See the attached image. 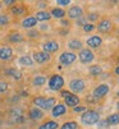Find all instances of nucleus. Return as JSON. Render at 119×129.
<instances>
[{
	"mask_svg": "<svg viewBox=\"0 0 119 129\" xmlns=\"http://www.w3.org/2000/svg\"><path fill=\"white\" fill-rule=\"evenodd\" d=\"M38 31H40V33H46V32H49L50 29H51V24L47 22V23H41V24H38L37 27H36Z\"/></svg>",
	"mask_w": 119,
	"mask_h": 129,
	"instance_id": "f704fd0d",
	"label": "nucleus"
},
{
	"mask_svg": "<svg viewBox=\"0 0 119 129\" xmlns=\"http://www.w3.org/2000/svg\"><path fill=\"white\" fill-rule=\"evenodd\" d=\"M96 126H97V129H109L110 128V125L108 124V121L105 119H100L99 123L96 124Z\"/></svg>",
	"mask_w": 119,
	"mask_h": 129,
	"instance_id": "58836bf2",
	"label": "nucleus"
},
{
	"mask_svg": "<svg viewBox=\"0 0 119 129\" xmlns=\"http://www.w3.org/2000/svg\"><path fill=\"white\" fill-rule=\"evenodd\" d=\"M87 110H88V107L86 105H78V106H76V107L72 109V111L74 114H83L85 111H87Z\"/></svg>",
	"mask_w": 119,
	"mask_h": 129,
	"instance_id": "c9c22d12",
	"label": "nucleus"
},
{
	"mask_svg": "<svg viewBox=\"0 0 119 129\" xmlns=\"http://www.w3.org/2000/svg\"><path fill=\"white\" fill-rule=\"evenodd\" d=\"M86 23H87V21H86V17H85V15H83V17H81L79 19H77V21H76V26H77V27H81V28H82Z\"/></svg>",
	"mask_w": 119,
	"mask_h": 129,
	"instance_id": "a19ab883",
	"label": "nucleus"
},
{
	"mask_svg": "<svg viewBox=\"0 0 119 129\" xmlns=\"http://www.w3.org/2000/svg\"><path fill=\"white\" fill-rule=\"evenodd\" d=\"M32 4H35V8L37 9L36 12L38 10H47L49 9V2H42V0H38V2H33Z\"/></svg>",
	"mask_w": 119,
	"mask_h": 129,
	"instance_id": "72a5a7b5",
	"label": "nucleus"
},
{
	"mask_svg": "<svg viewBox=\"0 0 119 129\" xmlns=\"http://www.w3.org/2000/svg\"><path fill=\"white\" fill-rule=\"evenodd\" d=\"M68 51H72V52H79L82 49H83V41L81 39H78V37H72L67 41L65 44Z\"/></svg>",
	"mask_w": 119,
	"mask_h": 129,
	"instance_id": "4be33fe9",
	"label": "nucleus"
},
{
	"mask_svg": "<svg viewBox=\"0 0 119 129\" xmlns=\"http://www.w3.org/2000/svg\"><path fill=\"white\" fill-rule=\"evenodd\" d=\"M86 45H87V49L90 50H97L103 45V37L100 35H91L86 40Z\"/></svg>",
	"mask_w": 119,
	"mask_h": 129,
	"instance_id": "412c9836",
	"label": "nucleus"
},
{
	"mask_svg": "<svg viewBox=\"0 0 119 129\" xmlns=\"http://www.w3.org/2000/svg\"><path fill=\"white\" fill-rule=\"evenodd\" d=\"M86 17V21L87 23H92V24H96L99 21H100V18H101V14L99 13V12H88Z\"/></svg>",
	"mask_w": 119,
	"mask_h": 129,
	"instance_id": "c756f323",
	"label": "nucleus"
},
{
	"mask_svg": "<svg viewBox=\"0 0 119 129\" xmlns=\"http://www.w3.org/2000/svg\"><path fill=\"white\" fill-rule=\"evenodd\" d=\"M31 58L36 65H47L51 63L53 56L50 54L42 51V50H33L31 54Z\"/></svg>",
	"mask_w": 119,
	"mask_h": 129,
	"instance_id": "1a4fd4ad",
	"label": "nucleus"
},
{
	"mask_svg": "<svg viewBox=\"0 0 119 129\" xmlns=\"http://www.w3.org/2000/svg\"><path fill=\"white\" fill-rule=\"evenodd\" d=\"M115 109H116V113H119V100H118L116 104H115Z\"/></svg>",
	"mask_w": 119,
	"mask_h": 129,
	"instance_id": "a18cd8bd",
	"label": "nucleus"
},
{
	"mask_svg": "<svg viewBox=\"0 0 119 129\" xmlns=\"http://www.w3.org/2000/svg\"><path fill=\"white\" fill-rule=\"evenodd\" d=\"M59 22H60V24H62L63 28H69V27H70V21L67 19V18H64V19H60Z\"/></svg>",
	"mask_w": 119,
	"mask_h": 129,
	"instance_id": "79ce46f5",
	"label": "nucleus"
},
{
	"mask_svg": "<svg viewBox=\"0 0 119 129\" xmlns=\"http://www.w3.org/2000/svg\"><path fill=\"white\" fill-rule=\"evenodd\" d=\"M56 102H58V99L55 96L36 95L31 99V105L36 106L40 110H42L44 113H50V110L56 105Z\"/></svg>",
	"mask_w": 119,
	"mask_h": 129,
	"instance_id": "f257e3e1",
	"label": "nucleus"
},
{
	"mask_svg": "<svg viewBox=\"0 0 119 129\" xmlns=\"http://www.w3.org/2000/svg\"><path fill=\"white\" fill-rule=\"evenodd\" d=\"M116 35H118V37H119V28L116 29Z\"/></svg>",
	"mask_w": 119,
	"mask_h": 129,
	"instance_id": "09e8293b",
	"label": "nucleus"
},
{
	"mask_svg": "<svg viewBox=\"0 0 119 129\" xmlns=\"http://www.w3.org/2000/svg\"><path fill=\"white\" fill-rule=\"evenodd\" d=\"M10 89V84L8 82V79L5 78H0V95H5L8 93Z\"/></svg>",
	"mask_w": 119,
	"mask_h": 129,
	"instance_id": "2f4dec72",
	"label": "nucleus"
},
{
	"mask_svg": "<svg viewBox=\"0 0 119 129\" xmlns=\"http://www.w3.org/2000/svg\"><path fill=\"white\" fill-rule=\"evenodd\" d=\"M82 31L85 33H92L93 31H96V26L92 24V23H86L83 27H82Z\"/></svg>",
	"mask_w": 119,
	"mask_h": 129,
	"instance_id": "e433bc0d",
	"label": "nucleus"
},
{
	"mask_svg": "<svg viewBox=\"0 0 119 129\" xmlns=\"http://www.w3.org/2000/svg\"><path fill=\"white\" fill-rule=\"evenodd\" d=\"M27 3L25 2H17L10 9H8L7 12L9 13V15L12 18H19V19H22V18L30 15V8L28 5H26Z\"/></svg>",
	"mask_w": 119,
	"mask_h": 129,
	"instance_id": "20e7f679",
	"label": "nucleus"
},
{
	"mask_svg": "<svg viewBox=\"0 0 119 129\" xmlns=\"http://www.w3.org/2000/svg\"><path fill=\"white\" fill-rule=\"evenodd\" d=\"M55 4L59 7V8H67L68 5H70L72 4V2H70V0H56V2H55Z\"/></svg>",
	"mask_w": 119,
	"mask_h": 129,
	"instance_id": "4c0bfd02",
	"label": "nucleus"
},
{
	"mask_svg": "<svg viewBox=\"0 0 119 129\" xmlns=\"http://www.w3.org/2000/svg\"><path fill=\"white\" fill-rule=\"evenodd\" d=\"M50 15H51V19H56V21H60L64 19L67 17V10L63 8H59V7H50V9H47Z\"/></svg>",
	"mask_w": 119,
	"mask_h": 129,
	"instance_id": "b1692460",
	"label": "nucleus"
},
{
	"mask_svg": "<svg viewBox=\"0 0 119 129\" xmlns=\"http://www.w3.org/2000/svg\"><path fill=\"white\" fill-rule=\"evenodd\" d=\"M59 129H79V124L76 120H68L59 126Z\"/></svg>",
	"mask_w": 119,
	"mask_h": 129,
	"instance_id": "473e14b6",
	"label": "nucleus"
},
{
	"mask_svg": "<svg viewBox=\"0 0 119 129\" xmlns=\"http://www.w3.org/2000/svg\"><path fill=\"white\" fill-rule=\"evenodd\" d=\"M27 118L33 123H41L46 119V113H44L42 110L37 109L33 105H30L27 109Z\"/></svg>",
	"mask_w": 119,
	"mask_h": 129,
	"instance_id": "9b49d317",
	"label": "nucleus"
},
{
	"mask_svg": "<svg viewBox=\"0 0 119 129\" xmlns=\"http://www.w3.org/2000/svg\"><path fill=\"white\" fill-rule=\"evenodd\" d=\"M76 61H77V54L72 52V51H68V50L62 51L58 56V63L60 65H63V67H70Z\"/></svg>",
	"mask_w": 119,
	"mask_h": 129,
	"instance_id": "f8f14e48",
	"label": "nucleus"
},
{
	"mask_svg": "<svg viewBox=\"0 0 119 129\" xmlns=\"http://www.w3.org/2000/svg\"><path fill=\"white\" fill-rule=\"evenodd\" d=\"M59 93H60V97L63 99V104L67 107L73 109V107H76L78 105H81V97H78L77 95L69 92L68 89H62Z\"/></svg>",
	"mask_w": 119,
	"mask_h": 129,
	"instance_id": "0eeeda50",
	"label": "nucleus"
},
{
	"mask_svg": "<svg viewBox=\"0 0 119 129\" xmlns=\"http://www.w3.org/2000/svg\"><path fill=\"white\" fill-rule=\"evenodd\" d=\"M116 83L119 84V77H116Z\"/></svg>",
	"mask_w": 119,
	"mask_h": 129,
	"instance_id": "8fccbe9b",
	"label": "nucleus"
},
{
	"mask_svg": "<svg viewBox=\"0 0 119 129\" xmlns=\"http://www.w3.org/2000/svg\"><path fill=\"white\" fill-rule=\"evenodd\" d=\"M40 47H41L42 51L53 55V54H56L59 50H60V44H59L56 40H54V39H47V40H45L41 45H40Z\"/></svg>",
	"mask_w": 119,
	"mask_h": 129,
	"instance_id": "dca6fc26",
	"label": "nucleus"
},
{
	"mask_svg": "<svg viewBox=\"0 0 119 129\" xmlns=\"http://www.w3.org/2000/svg\"><path fill=\"white\" fill-rule=\"evenodd\" d=\"M113 74L115 77H119V65H115L114 69H113Z\"/></svg>",
	"mask_w": 119,
	"mask_h": 129,
	"instance_id": "37998d69",
	"label": "nucleus"
},
{
	"mask_svg": "<svg viewBox=\"0 0 119 129\" xmlns=\"http://www.w3.org/2000/svg\"><path fill=\"white\" fill-rule=\"evenodd\" d=\"M33 17L36 18V21L38 23H47L51 21V15L49 13V10H38L33 13Z\"/></svg>",
	"mask_w": 119,
	"mask_h": 129,
	"instance_id": "a878e982",
	"label": "nucleus"
},
{
	"mask_svg": "<svg viewBox=\"0 0 119 129\" xmlns=\"http://www.w3.org/2000/svg\"><path fill=\"white\" fill-rule=\"evenodd\" d=\"M100 119H101L100 113H99L97 110H93V109H88L87 111H85L83 114H81V116H79V121H81V124L85 125V126L96 125Z\"/></svg>",
	"mask_w": 119,
	"mask_h": 129,
	"instance_id": "f03ea898",
	"label": "nucleus"
},
{
	"mask_svg": "<svg viewBox=\"0 0 119 129\" xmlns=\"http://www.w3.org/2000/svg\"><path fill=\"white\" fill-rule=\"evenodd\" d=\"M4 41H5V44H8L10 46L12 45H19V44H23L26 41V37H25L23 32L18 31V29H10L5 35Z\"/></svg>",
	"mask_w": 119,
	"mask_h": 129,
	"instance_id": "6e6552de",
	"label": "nucleus"
},
{
	"mask_svg": "<svg viewBox=\"0 0 119 129\" xmlns=\"http://www.w3.org/2000/svg\"><path fill=\"white\" fill-rule=\"evenodd\" d=\"M46 83H47V76L41 74V73H36L30 79V86L31 88H35V89H40V88L45 87Z\"/></svg>",
	"mask_w": 119,
	"mask_h": 129,
	"instance_id": "f3484780",
	"label": "nucleus"
},
{
	"mask_svg": "<svg viewBox=\"0 0 119 129\" xmlns=\"http://www.w3.org/2000/svg\"><path fill=\"white\" fill-rule=\"evenodd\" d=\"M68 91L72 92V93H74V95H77V96L82 95L87 91V82L81 77L72 78L68 82Z\"/></svg>",
	"mask_w": 119,
	"mask_h": 129,
	"instance_id": "7ed1b4c3",
	"label": "nucleus"
},
{
	"mask_svg": "<svg viewBox=\"0 0 119 129\" xmlns=\"http://www.w3.org/2000/svg\"><path fill=\"white\" fill-rule=\"evenodd\" d=\"M110 92V86L108 84V83H99L93 89H92V93H91V96L99 102L100 100H103V99H105V96Z\"/></svg>",
	"mask_w": 119,
	"mask_h": 129,
	"instance_id": "ddd939ff",
	"label": "nucleus"
},
{
	"mask_svg": "<svg viewBox=\"0 0 119 129\" xmlns=\"http://www.w3.org/2000/svg\"><path fill=\"white\" fill-rule=\"evenodd\" d=\"M67 113H68V107L63 104V101H58L56 105L50 110V115H51V118H53L54 120L64 116Z\"/></svg>",
	"mask_w": 119,
	"mask_h": 129,
	"instance_id": "6ab92c4d",
	"label": "nucleus"
},
{
	"mask_svg": "<svg viewBox=\"0 0 119 129\" xmlns=\"http://www.w3.org/2000/svg\"><path fill=\"white\" fill-rule=\"evenodd\" d=\"M4 77H7L5 79H12L14 82H21L23 79V73L19 68L15 67H8L4 69Z\"/></svg>",
	"mask_w": 119,
	"mask_h": 129,
	"instance_id": "2eb2a0df",
	"label": "nucleus"
},
{
	"mask_svg": "<svg viewBox=\"0 0 119 129\" xmlns=\"http://www.w3.org/2000/svg\"><path fill=\"white\" fill-rule=\"evenodd\" d=\"M116 97H119V91L116 92Z\"/></svg>",
	"mask_w": 119,
	"mask_h": 129,
	"instance_id": "3c124183",
	"label": "nucleus"
},
{
	"mask_svg": "<svg viewBox=\"0 0 119 129\" xmlns=\"http://www.w3.org/2000/svg\"><path fill=\"white\" fill-rule=\"evenodd\" d=\"M2 3H3L4 9H7V10H8V9H10V8H12V7L17 3V0H3Z\"/></svg>",
	"mask_w": 119,
	"mask_h": 129,
	"instance_id": "ea45409f",
	"label": "nucleus"
},
{
	"mask_svg": "<svg viewBox=\"0 0 119 129\" xmlns=\"http://www.w3.org/2000/svg\"><path fill=\"white\" fill-rule=\"evenodd\" d=\"M114 58H115V60H116V65H119V50L114 54Z\"/></svg>",
	"mask_w": 119,
	"mask_h": 129,
	"instance_id": "c03bdc74",
	"label": "nucleus"
},
{
	"mask_svg": "<svg viewBox=\"0 0 119 129\" xmlns=\"http://www.w3.org/2000/svg\"><path fill=\"white\" fill-rule=\"evenodd\" d=\"M77 59L79 60V63L83 64V65H90L96 59V56H95V52L92 50H90L87 47H83L81 51L77 54Z\"/></svg>",
	"mask_w": 119,
	"mask_h": 129,
	"instance_id": "4468645a",
	"label": "nucleus"
},
{
	"mask_svg": "<svg viewBox=\"0 0 119 129\" xmlns=\"http://www.w3.org/2000/svg\"><path fill=\"white\" fill-rule=\"evenodd\" d=\"M47 88L53 92H60L62 89H64L65 86V79L62 74H58V73H54L47 78Z\"/></svg>",
	"mask_w": 119,
	"mask_h": 129,
	"instance_id": "423d86ee",
	"label": "nucleus"
},
{
	"mask_svg": "<svg viewBox=\"0 0 119 129\" xmlns=\"http://www.w3.org/2000/svg\"><path fill=\"white\" fill-rule=\"evenodd\" d=\"M0 36H2V31H0Z\"/></svg>",
	"mask_w": 119,
	"mask_h": 129,
	"instance_id": "603ef678",
	"label": "nucleus"
},
{
	"mask_svg": "<svg viewBox=\"0 0 119 129\" xmlns=\"http://www.w3.org/2000/svg\"><path fill=\"white\" fill-rule=\"evenodd\" d=\"M3 9H4V7H3V3L0 2V12H3Z\"/></svg>",
	"mask_w": 119,
	"mask_h": 129,
	"instance_id": "49530a36",
	"label": "nucleus"
},
{
	"mask_svg": "<svg viewBox=\"0 0 119 129\" xmlns=\"http://www.w3.org/2000/svg\"><path fill=\"white\" fill-rule=\"evenodd\" d=\"M38 26V22L36 21V18L33 17V14H30L25 18H22L19 21V27H21L23 31H28V29H33Z\"/></svg>",
	"mask_w": 119,
	"mask_h": 129,
	"instance_id": "aec40b11",
	"label": "nucleus"
},
{
	"mask_svg": "<svg viewBox=\"0 0 119 129\" xmlns=\"http://www.w3.org/2000/svg\"><path fill=\"white\" fill-rule=\"evenodd\" d=\"M12 21H13V18L9 15L8 12H0V31L4 28H8L12 24Z\"/></svg>",
	"mask_w": 119,
	"mask_h": 129,
	"instance_id": "bb28decb",
	"label": "nucleus"
},
{
	"mask_svg": "<svg viewBox=\"0 0 119 129\" xmlns=\"http://www.w3.org/2000/svg\"><path fill=\"white\" fill-rule=\"evenodd\" d=\"M14 60V49L13 46L0 42V61L2 63H10Z\"/></svg>",
	"mask_w": 119,
	"mask_h": 129,
	"instance_id": "9d476101",
	"label": "nucleus"
},
{
	"mask_svg": "<svg viewBox=\"0 0 119 129\" xmlns=\"http://www.w3.org/2000/svg\"><path fill=\"white\" fill-rule=\"evenodd\" d=\"M85 15V10L81 5H78V4H74V5H70L67 10V19L69 21H77L81 17Z\"/></svg>",
	"mask_w": 119,
	"mask_h": 129,
	"instance_id": "a211bd4d",
	"label": "nucleus"
},
{
	"mask_svg": "<svg viewBox=\"0 0 119 129\" xmlns=\"http://www.w3.org/2000/svg\"><path fill=\"white\" fill-rule=\"evenodd\" d=\"M105 120L108 121V124H109L110 126H113V125H119V113H113V114L108 115Z\"/></svg>",
	"mask_w": 119,
	"mask_h": 129,
	"instance_id": "7c9ffc66",
	"label": "nucleus"
},
{
	"mask_svg": "<svg viewBox=\"0 0 119 129\" xmlns=\"http://www.w3.org/2000/svg\"><path fill=\"white\" fill-rule=\"evenodd\" d=\"M23 35H25L26 40H31V41H37V40H40V39L42 37V35L40 33V31H38L37 28L28 29V31H26Z\"/></svg>",
	"mask_w": 119,
	"mask_h": 129,
	"instance_id": "cd10ccee",
	"label": "nucleus"
},
{
	"mask_svg": "<svg viewBox=\"0 0 119 129\" xmlns=\"http://www.w3.org/2000/svg\"><path fill=\"white\" fill-rule=\"evenodd\" d=\"M88 74L93 78L96 77H100L103 74V67H100L99 64H95V65H90L88 67Z\"/></svg>",
	"mask_w": 119,
	"mask_h": 129,
	"instance_id": "c85d7f7f",
	"label": "nucleus"
},
{
	"mask_svg": "<svg viewBox=\"0 0 119 129\" xmlns=\"http://www.w3.org/2000/svg\"><path fill=\"white\" fill-rule=\"evenodd\" d=\"M60 124H59L58 120H54V119H45L44 121H41L36 129H59Z\"/></svg>",
	"mask_w": 119,
	"mask_h": 129,
	"instance_id": "393cba45",
	"label": "nucleus"
},
{
	"mask_svg": "<svg viewBox=\"0 0 119 129\" xmlns=\"http://www.w3.org/2000/svg\"><path fill=\"white\" fill-rule=\"evenodd\" d=\"M15 63L21 68H33L36 65L33 63V60H32L30 54H23V55H21V56H18L17 60H15Z\"/></svg>",
	"mask_w": 119,
	"mask_h": 129,
	"instance_id": "5701e85b",
	"label": "nucleus"
},
{
	"mask_svg": "<svg viewBox=\"0 0 119 129\" xmlns=\"http://www.w3.org/2000/svg\"><path fill=\"white\" fill-rule=\"evenodd\" d=\"M95 26H96V31L101 35H110L115 31V23L109 17L100 18V21H99Z\"/></svg>",
	"mask_w": 119,
	"mask_h": 129,
	"instance_id": "39448f33",
	"label": "nucleus"
},
{
	"mask_svg": "<svg viewBox=\"0 0 119 129\" xmlns=\"http://www.w3.org/2000/svg\"><path fill=\"white\" fill-rule=\"evenodd\" d=\"M2 124H3V120H0V129L3 128V126H2Z\"/></svg>",
	"mask_w": 119,
	"mask_h": 129,
	"instance_id": "de8ad7c7",
	"label": "nucleus"
}]
</instances>
